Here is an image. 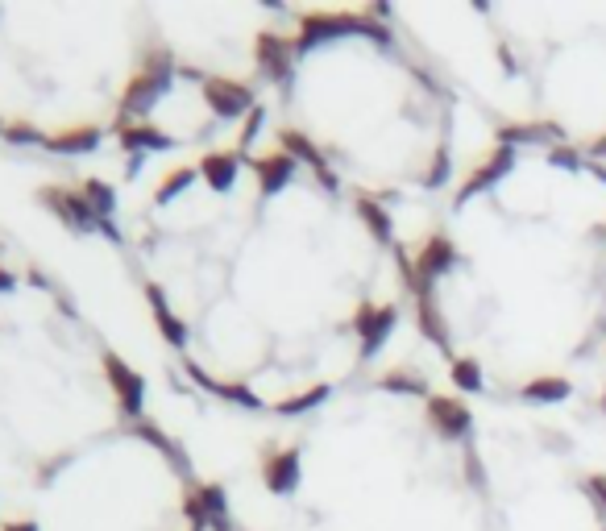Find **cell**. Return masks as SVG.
Segmentation results:
<instances>
[{
	"mask_svg": "<svg viewBox=\"0 0 606 531\" xmlns=\"http://www.w3.org/2000/svg\"><path fill=\"white\" fill-rule=\"evenodd\" d=\"M345 34H366V38H374L382 46L391 42V30H387V25H378L366 9L362 13H308L299 21L295 50H312L320 42H333V38H345Z\"/></svg>",
	"mask_w": 606,
	"mask_h": 531,
	"instance_id": "1",
	"label": "cell"
},
{
	"mask_svg": "<svg viewBox=\"0 0 606 531\" xmlns=\"http://www.w3.org/2000/svg\"><path fill=\"white\" fill-rule=\"evenodd\" d=\"M395 324H399V312L391 303H362L357 307L353 328H357V337H362V357H374L382 345H387Z\"/></svg>",
	"mask_w": 606,
	"mask_h": 531,
	"instance_id": "2",
	"label": "cell"
},
{
	"mask_svg": "<svg viewBox=\"0 0 606 531\" xmlns=\"http://www.w3.org/2000/svg\"><path fill=\"white\" fill-rule=\"evenodd\" d=\"M515 171V150L511 146H494L470 175H465V183L457 187V204H470L474 195H482V191H490L494 183H503L507 175Z\"/></svg>",
	"mask_w": 606,
	"mask_h": 531,
	"instance_id": "3",
	"label": "cell"
},
{
	"mask_svg": "<svg viewBox=\"0 0 606 531\" xmlns=\"http://www.w3.org/2000/svg\"><path fill=\"white\" fill-rule=\"evenodd\" d=\"M424 415L445 440H465L474 432V411L465 407L461 399H453V395H428Z\"/></svg>",
	"mask_w": 606,
	"mask_h": 531,
	"instance_id": "4",
	"label": "cell"
},
{
	"mask_svg": "<svg viewBox=\"0 0 606 531\" xmlns=\"http://www.w3.org/2000/svg\"><path fill=\"white\" fill-rule=\"evenodd\" d=\"M204 100L212 104L216 117H250L254 113V92L237 79H208L204 83Z\"/></svg>",
	"mask_w": 606,
	"mask_h": 531,
	"instance_id": "5",
	"label": "cell"
},
{
	"mask_svg": "<svg viewBox=\"0 0 606 531\" xmlns=\"http://www.w3.org/2000/svg\"><path fill=\"white\" fill-rule=\"evenodd\" d=\"M457 262H461V254H457V245H453L449 233H428L424 245H420V254H416V266L424 274V283H436L440 274L457 270Z\"/></svg>",
	"mask_w": 606,
	"mask_h": 531,
	"instance_id": "6",
	"label": "cell"
},
{
	"mask_svg": "<svg viewBox=\"0 0 606 531\" xmlns=\"http://www.w3.org/2000/svg\"><path fill=\"white\" fill-rule=\"evenodd\" d=\"M279 137H283V150H287L295 162H308L312 171H316V179H320L328 191H337V175H333V166H328V158L316 150V142H312L308 133H299V129H283Z\"/></svg>",
	"mask_w": 606,
	"mask_h": 531,
	"instance_id": "7",
	"label": "cell"
},
{
	"mask_svg": "<svg viewBox=\"0 0 606 531\" xmlns=\"http://www.w3.org/2000/svg\"><path fill=\"white\" fill-rule=\"evenodd\" d=\"M262 482L270 494H295L299 486V449H279L262 465Z\"/></svg>",
	"mask_w": 606,
	"mask_h": 531,
	"instance_id": "8",
	"label": "cell"
},
{
	"mask_svg": "<svg viewBox=\"0 0 606 531\" xmlns=\"http://www.w3.org/2000/svg\"><path fill=\"white\" fill-rule=\"evenodd\" d=\"M295 158L287 154V150H274V154H262V158H254V175H258V191L262 195H279L287 183H291V175H295Z\"/></svg>",
	"mask_w": 606,
	"mask_h": 531,
	"instance_id": "9",
	"label": "cell"
},
{
	"mask_svg": "<svg viewBox=\"0 0 606 531\" xmlns=\"http://www.w3.org/2000/svg\"><path fill=\"white\" fill-rule=\"evenodd\" d=\"M291 50H295V42H287V38H279V34H258L254 54H258V67L266 71V79H287V71H291Z\"/></svg>",
	"mask_w": 606,
	"mask_h": 531,
	"instance_id": "10",
	"label": "cell"
},
{
	"mask_svg": "<svg viewBox=\"0 0 606 531\" xmlns=\"http://www.w3.org/2000/svg\"><path fill=\"white\" fill-rule=\"evenodd\" d=\"M42 200L59 212L71 229H96V212H92V204L88 200H79V195H71V191H59V187H46L42 191Z\"/></svg>",
	"mask_w": 606,
	"mask_h": 531,
	"instance_id": "11",
	"label": "cell"
},
{
	"mask_svg": "<svg viewBox=\"0 0 606 531\" xmlns=\"http://www.w3.org/2000/svg\"><path fill=\"white\" fill-rule=\"evenodd\" d=\"M104 366H108V382H113L121 407H125L129 415H137V411H142V378H137V374L125 366V361L113 357V353L104 357Z\"/></svg>",
	"mask_w": 606,
	"mask_h": 531,
	"instance_id": "12",
	"label": "cell"
},
{
	"mask_svg": "<svg viewBox=\"0 0 606 531\" xmlns=\"http://www.w3.org/2000/svg\"><path fill=\"white\" fill-rule=\"evenodd\" d=\"M494 137H499V146L515 150L519 142H548V137H565V129L553 125V121H523V125H499Z\"/></svg>",
	"mask_w": 606,
	"mask_h": 531,
	"instance_id": "13",
	"label": "cell"
},
{
	"mask_svg": "<svg viewBox=\"0 0 606 531\" xmlns=\"http://www.w3.org/2000/svg\"><path fill=\"white\" fill-rule=\"evenodd\" d=\"M523 403H565L569 395H573V382L569 378H561V374H540V378H532V382H523Z\"/></svg>",
	"mask_w": 606,
	"mask_h": 531,
	"instance_id": "14",
	"label": "cell"
},
{
	"mask_svg": "<svg viewBox=\"0 0 606 531\" xmlns=\"http://www.w3.org/2000/svg\"><path fill=\"white\" fill-rule=\"evenodd\" d=\"M416 324H420V332H424V337H428L436 349L449 353V324H445V316H440L436 295H420V299H416Z\"/></svg>",
	"mask_w": 606,
	"mask_h": 531,
	"instance_id": "15",
	"label": "cell"
},
{
	"mask_svg": "<svg viewBox=\"0 0 606 531\" xmlns=\"http://www.w3.org/2000/svg\"><path fill=\"white\" fill-rule=\"evenodd\" d=\"M357 216H362V225L370 229V237H374V241H382V245H387V241L395 237V225H391L387 208H382V204L374 200L370 191H362V195H357Z\"/></svg>",
	"mask_w": 606,
	"mask_h": 531,
	"instance_id": "16",
	"label": "cell"
},
{
	"mask_svg": "<svg viewBox=\"0 0 606 531\" xmlns=\"http://www.w3.org/2000/svg\"><path fill=\"white\" fill-rule=\"evenodd\" d=\"M237 166H241V162H237L233 150H229V154L220 150V154H208V158L200 162V175L208 179L212 191H229V187L237 183Z\"/></svg>",
	"mask_w": 606,
	"mask_h": 531,
	"instance_id": "17",
	"label": "cell"
},
{
	"mask_svg": "<svg viewBox=\"0 0 606 531\" xmlns=\"http://www.w3.org/2000/svg\"><path fill=\"white\" fill-rule=\"evenodd\" d=\"M378 390H391V395H428V382H424V374H411V370L395 366L378 378Z\"/></svg>",
	"mask_w": 606,
	"mask_h": 531,
	"instance_id": "18",
	"label": "cell"
},
{
	"mask_svg": "<svg viewBox=\"0 0 606 531\" xmlns=\"http://www.w3.org/2000/svg\"><path fill=\"white\" fill-rule=\"evenodd\" d=\"M449 378L457 390H465V395H478L482 390V361L478 357H453V366H449Z\"/></svg>",
	"mask_w": 606,
	"mask_h": 531,
	"instance_id": "19",
	"label": "cell"
},
{
	"mask_svg": "<svg viewBox=\"0 0 606 531\" xmlns=\"http://www.w3.org/2000/svg\"><path fill=\"white\" fill-rule=\"evenodd\" d=\"M121 146H129V150H167L171 137L162 129H150V125H137V129L121 125Z\"/></svg>",
	"mask_w": 606,
	"mask_h": 531,
	"instance_id": "20",
	"label": "cell"
},
{
	"mask_svg": "<svg viewBox=\"0 0 606 531\" xmlns=\"http://www.w3.org/2000/svg\"><path fill=\"white\" fill-rule=\"evenodd\" d=\"M150 303H154V320L162 324V332H167V341H171V345H183V341H187V328H183V320L167 307V299H162L158 287H150Z\"/></svg>",
	"mask_w": 606,
	"mask_h": 531,
	"instance_id": "21",
	"label": "cell"
},
{
	"mask_svg": "<svg viewBox=\"0 0 606 531\" xmlns=\"http://www.w3.org/2000/svg\"><path fill=\"white\" fill-rule=\"evenodd\" d=\"M328 395H333V386H328V382H316L312 390H303V395H291V399H283V403H279V411H283V415H303V411L320 407Z\"/></svg>",
	"mask_w": 606,
	"mask_h": 531,
	"instance_id": "22",
	"label": "cell"
},
{
	"mask_svg": "<svg viewBox=\"0 0 606 531\" xmlns=\"http://www.w3.org/2000/svg\"><path fill=\"white\" fill-rule=\"evenodd\" d=\"M100 133L96 129H71V133H59L50 137V150H63V154H84V150H96Z\"/></svg>",
	"mask_w": 606,
	"mask_h": 531,
	"instance_id": "23",
	"label": "cell"
},
{
	"mask_svg": "<svg viewBox=\"0 0 606 531\" xmlns=\"http://www.w3.org/2000/svg\"><path fill=\"white\" fill-rule=\"evenodd\" d=\"M449 166H453L449 146H436V154H432V162H428V175H424V187H428V191L445 187V183H449Z\"/></svg>",
	"mask_w": 606,
	"mask_h": 531,
	"instance_id": "24",
	"label": "cell"
},
{
	"mask_svg": "<svg viewBox=\"0 0 606 531\" xmlns=\"http://www.w3.org/2000/svg\"><path fill=\"white\" fill-rule=\"evenodd\" d=\"M191 179H196V171H191V166H179V171L167 179L158 187V204H167V200H175V195L183 191V187H191Z\"/></svg>",
	"mask_w": 606,
	"mask_h": 531,
	"instance_id": "25",
	"label": "cell"
},
{
	"mask_svg": "<svg viewBox=\"0 0 606 531\" xmlns=\"http://www.w3.org/2000/svg\"><path fill=\"white\" fill-rule=\"evenodd\" d=\"M548 162H553V166H565V171H582V166H586V154L573 150V146H553V150H548Z\"/></svg>",
	"mask_w": 606,
	"mask_h": 531,
	"instance_id": "26",
	"label": "cell"
},
{
	"mask_svg": "<svg viewBox=\"0 0 606 531\" xmlns=\"http://www.w3.org/2000/svg\"><path fill=\"white\" fill-rule=\"evenodd\" d=\"M84 200L92 204V212H113V187H104V183H88L84 187Z\"/></svg>",
	"mask_w": 606,
	"mask_h": 531,
	"instance_id": "27",
	"label": "cell"
},
{
	"mask_svg": "<svg viewBox=\"0 0 606 531\" xmlns=\"http://www.w3.org/2000/svg\"><path fill=\"white\" fill-rule=\"evenodd\" d=\"M262 121H266V113H262V108H254V113L245 117V125H241V137H237V146H241V150H250V146H254V137H258Z\"/></svg>",
	"mask_w": 606,
	"mask_h": 531,
	"instance_id": "28",
	"label": "cell"
},
{
	"mask_svg": "<svg viewBox=\"0 0 606 531\" xmlns=\"http://www.w3.org/2000/svg\"><path fill=\"white\" fill-rule=\"evenodd\" d=\"M465 482H470V486H478V490H486V473H482V457H478L474 449H465Z\"/></svg>",
	"mask_w": 606,
	"mask_h": 531,
	"instance_id": "29",
	"label": "cell"
},
{
	"mask_svg": "<svg viewBox=\"0 0 606 531\" xmlns=\"http://www.w3.org/2000/svg\"><path fill=\"white\" fill-rule=\"evenodd\" d=\"M586 494L594 498L598 511H606V473H590V478H586Z\"/></svg>",
	"mask_w": 606,
	"mask_h": 531,
	"instance_id": "30",
	"label": "cell"
},
{
	"mask_svg": "<svg viewBox=\"0 0 606 531\" xmlns=\"http://www.w3.org/2000/svg\"><path fill=\"white\" fill-rule=\"evenodd\" d=\"M494 54H499V63L507 67V75H519V59H515V50L507 42H499V50H494Z\"/></svg>",
	"mask_w": 606,
	"mask_h": 531,
	"instance_id": "31",
	"label": "cell"
},
{
	"mask_svg": "<svg viewBox=\"0 0 606 531\" xmlns=\"http://www.w3.org/2000/svg\"><path fill=\"white\" fill-rule=\"evenodd\" d=\"M586 158H598V162H606V133L590 137V146H586Z\"/></svg>",
	"mask_w": 606,
	"mask_h": 531,
	"instance_id": "32",
	"label": "cell"
},
{
	"mask_svg": "<svg viewBox=\"0 0 606 531\" xmlns=\"http://www.w3.org/2000/svg\"><path fill=\"white\" fill-rule=\"evenodd\" d=\"M34 125H9V142H34Z\"/></svg>",
	"mask_w": 606,
	"mask_h": 531,
	"instance_id": "33",
	"label": "cell"
},
{
	"mask_svg": "<svg viewBox=\"0 0 606 531\" xmlns=\"http://www.w3.org/2000/svg\"><path fill=\"white\" fill-rule=\"evenodd\" d=\"M586 171H590L598 183H606V162H598V158H586Z\"/></svg>",
	"mask_w": 606,
	"mask_h": 531,
	"instance_id": "34",
	"label": "cell"
},
{
	"mask_svg": "<svg viewBox=\"0 0 606 531\" xmlns=\"http://www.w3.org/2000/svg\"><path fill=\"white\" fill-rule=\"evenodd\" d=\"M5 531H38V527H34V523H9Z\"/></svg>",
	"mask_w": 606,
	"mask_h": 531,
	"instance_id": "35",
	"label": "cell"
},
{
	"mask_svg": "<svg viewBox=\"0 0 606 531\" xmlns=\"http://www.w3.org/2000/svg\"><path fill=\"white\" fill-rule=\"evenodd\" d=\"M9 287H13V278H9L5 270H0V291H9Z\"/></svg>",
	"mask_w": 606,
	"mask_h": 531,
	"instance_id": "36",
	"label": "cell"
},
{
	"mask_svg": "<svg viewBox=\"0 0 606 531\" xmlns=\"http://www.w3.org/2000/svg\"><path fill=\"white\" fill-rule=\"evenodd\" d=\"M598 407H602V411H606V390H602V395H598Z\"/></svg>",
	"mask_w": 606,
	"mask_h": 531,
	"instance_id": "37",
	"label": "cell"
}]
</instances>
